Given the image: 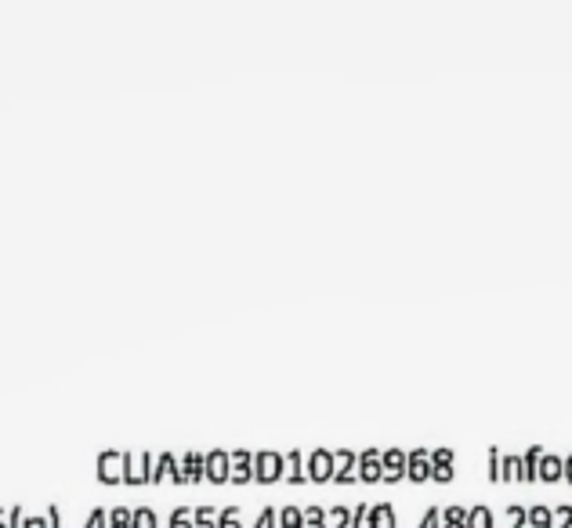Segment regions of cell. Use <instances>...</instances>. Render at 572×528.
<instances>
[{"instance_id":"6da1fadb","label":"cell","mask_w":572,"mask_h":528,"mask_svg":"<svg viewBox=\"0 0 572 528\" xmlns=\"http://www.w3.org/2000/svg\"><path fill=\"white\" fill-rule=\"evenodd\" d=\"M203 474H207L214 485H225V481L232 478V471H229V453H210V456H203Z\"/></svg>"},{"instance_id":"7a4b0ae2","label":"cell","mask_w":572,"mask_h":528,"mask_svg":"<svg viewBox=\"0 0 572 528\" xmlns=\"http://www.w3.org/2000/svg\"><path fill=\"white\" fill-rule=\"evenodd\" d=\"M406 474H410V481H428L431 478V453L428 449H413L410 456H406Z\"/></svg>"},{"instance_id":"3957f363","label":"cell","mask_w":572,"mask_h":528,"mask_svg":"<svg viewBox=\"0 0 572 528\" xmlns=\"http://www.w3.org/2000/svg\"><path fill=\"white\" fill-rule=\"evenodd\" d=\"M558 478H565V460L562 456H540L536 463V481H544V485H554Z\"/></svg>"},{"instance_id":"277c9868","label":"cell","mask_w":572,"mask_h":528,"mask_svg":"<svg viewBox=\"0 0 572 528\" xmlns=\"http://www.w3.org/2000/svg\"><path fill=\"white\" fill-rule=\"evenodd\" d=\"M431 481H453V449H439L431 453Z\"/></svg>"},{"instance_id":"5b68a950","label":"cell","mask_w":572,"mask_h":528,"mask_svg":"<svg viewBox=\"0 0 572 528\" xmlns=\"http://www.w3.org/2000/svg\"><path fill=\"white\" fill-rule=\"evenodd\" d=\"M540 456H544V445H529V453L518 460V481L533 485V481H536V463H540Z\"/></svg>"},{"instance_id":"8992f818","label":"cell","mask_w":572,"mask_h":528,"mask_svg":"<svg viewBox=\"0 0 572 528\" xmlns=\"http://www.w3.org/2000/svg\"><path fill=\"white\" fill-rule=\"evenodd\" d=\"M381 471H384V481H399L402 474H406V453H399V449H388V453H381Z\"/></svg>"},{"instance_id":"52a82bcc","label":"cell","mask_w":572,"mask_h":528,"mask_svg":"<svg viewBox=\"0 0 572 528\" xmlns=\"http://www.w3.org/2000/svg\"><path fill=\"white\" fill-rule=\"evenodd\" d=\"M308 474H312L315 481L334 478V453H326V449H319V453H312V463H308Z\"/></svg>"},{"instance_id":"ba28073f","label":"cell","mask_w":572,"mask_h":528,"mask_svg":"<svg viewBox=\"0 0 572 528\" xmlns=\"http://www.w3.org/2000/svg\"><path fill=\"white\" fill-rule=\"evenodd\" d=\"M279 474H283V456L258 453V481H276Z\"/></svg>"},{"instance_id":"9c48e42d","label":"cell","mask_w":572,"mask_h":528,"mask_svg":"<svg viewBox=\"0 0 572 528\" xmlns=\"http://www.w3.org/2000/svg\"><path fill=\"white\" fill-rule=\"evenodd\" d=\"M355 463H359V474H363V481H381V478H384V471H381V453H377V449L363 453Z\"/></svg>"},{"instance_id":"30bf717a","label":"cell","mask_w":572,"mask_h":528,"mask_svg":"<svg viewBox=\"0 0 572 528\" xmlns=\"http://www.w3.org/2000/svg\"><path fill=\"white\" fill-rule=\"evenodd\" d=\"M468 528H493V510H489V507H471L468 510Z\"/></svg>"},{"instance_id":"8fae6325","label":"cell","mask_w":572,"mask_h":528,"mask_svg":"<svg viewBox=\"0 0 572 528\" xmlns=\"http://www.w3.org/2000/svg\"><path fill=\"white\" fill-rule=\"evenodd\" d=\"M442 518H446V528H468V510L464 507L442 510Z\"/></svg>"},{"instance_id":"7c38bea8","label":"cell","mask_w":572,"mask_h":528,"mask_svg":"<svg viewBox=\"0 0 572 528\" xmlns=\"http://www.w3.org/2000/svg\"><path fill=\"white\" fill-rule=\"evenodd\" d=\"M551 518H554V510H547V507L529 510V525H533V528H551Z\"/></svg>"},{"instance_id":"4fadbf2b","label":"cell","mask_w":572,"mask_h":528,"mask_svg":"<svg viewBox=\"0 0 572 528\" xmlns=\"http://www.w3.org/2000/svg\"><path fill=\"white\" fill-rule=\"evenodd\" d=\"M236 471H232V481H247L250 478V453H236Z\"/></svg>"},{"instance_id":"5bb4252c","label":"cell","mask_w":572,"mask_h":528,"mask_svg":"<svg viewBox=\"0 0 572 528\" xmlns=\"http://www.w3.org/2000/svg\"><path fill=\"white\" fill-rule=\"evenodd\" d=\"M131 528H156V514H153V510H134Z\"/></svg>"},{"instance_id":"9a60e30c","label":"cell","mask_w":572,"mask_h":528,"mask_svg":"<svg viewBox=\"0 0 572 528\" xmlns=\"http://www.w3.org/2000/svg\"><path fill=\"white\" fill-rule=\"evenodd\" d=\"M279 521H283V528H301V521H305V514L297 507H286L283 514H279Z\"/></svg>"},{"instance_id":"2e32d148","label":"cell","mask_w":572,"mask_h":528,"mask_svg":"<svg viewBox=\"0 0 572 528\" xmlns=\"http://www.w3.org/2000/svg\"><path fill=\"white\" fill-rule=\"evenodd\" d=\"M500 478L504 481L518 478V456H504V463H500Z\"/></svg>"},{"instance_id":"e0dca14e","label":"cell","mask_w":572,"mask_h":528,"mask_svg":"<svg viewBox=\"0 0 572 528\" xmlns=\"http://www.w3.org/2000/svg\"><path fill=\"white\" fill-rule=\"evenodd\" d=\"M185 463H189V471H185L182 478H185V481H196V478H200V474H203V456H196V453H192Z\"/></svg>"},{"instance_id":"ac0fdd59","label":"cell","mask_w":572,"mask_h":528,"mask_svg":"<svg viewBox=\"0 0 572 528\" xmlns=\"http://www.w3.org/2000/svg\"><path fill=\"white\" fill-rule=\"evenodd\" d=\"M109 528H131V510L116 507L113 510V525H109Z\"/></svg>"},{"instance_id":"d6986e66","label":"cell","mask_w":572,"mask_h":528,"mask_svg":"<svg viewBox=\"0 0 572 528\" xmlns=\"http://www.w3.org/2000/svg\"><path fill=\"white\" fill-rule=\"evenodd\" d=\"M489 481H500V449H489Z\"/></svg>"},{"instance_id":"ffe728a7","label":"cell","mask_w":572,"mask_h":528,"mask_svg":"<svg viewBox=\"0 0 572 528\" xmlns=\"http://www.w3.org/2000/svg\"><path fill=\"white\" fill-rule=\"evenodd\" d=\"M305 518H308V528H323V518H326V510L312 507V510H305Z\"/></svg>"},{"instance_id":"44dd1931","label":"cell","mask_w":572,"mask_h":528,"mask_svg":"<svg viewBox=\"0 0 572 528\" xmlns=\"http://www.w3.org/2000/svg\"><path fill=\"white\" fill-rule=\"evenodd\" d=\"M210 514H214V510H192V518H196V528H210Z\"/></svg>"},{"instance_id":"7402d4cb","label":"cell","mask_w":572,"mask_h":528,"mask_svg":"<svg viewBox=\"0 0 572 528\" xmlns=\"http://www.w3.org/2000/svg\"><path fill=\"white\" fill-rule=\"evenodd\" d=\"M189 518H192V510H178V514H174V521H171V528H189Z\"/></svg>"},{"instance_id":"603a6c76","label":"cell","mask_w":572,"mask_h":528,"mask_svg":"<svg viewBox=\"0 0 572 528\" xmlns=\"http://www.w3.org/2000/svg\"><path fill=\"white\" fill-rule=\"evenodd\" d=\"M439 518H442V510L431 507L428 514H424V525H420V528H439Z\"/></svg>"},{"instance_id":"cb8c5ba5","label":"cell","mask_w":572,"mask_h":528,"mask_svg":"<svg viewBox=\"0 0 572 528\" xmlns=\"http://www.w3.org/2000/svg\"><path fill=\"white\" fill-rule=\"evenodd\" d=\"M218 528H239L236 525V510H221V525Z\"/></svg>"},{"instance_id":"d4e9b609","label":"cell","mask_w":572,"mask_h":528,"mask_svg":"<svg viewBox=\"0 0 572 528\" xmlns=\"http://www.w3.org/2000/svg\"><path fill=\"white\" fill-rule=\"evenodd\" d=\"M558 518H562V525H558V528H572V507H562V510H558Z\"/></svg>"},{"instance_id":"484cf974","label":"cell","mask_w":572,"mask_h":528,"mask_svg":"<svg viewBox=\"0 0 572 528\" xmlns=\"http://www.w3.org/2000/svg\"><path fill=\"white\" fill-rule=\"evenodd\" d=\"M272 521H276V510H265L261 521H258V528H272Z\"/></svg>"},{"instance_id":"4316f807","label":"cell","mask_w":572,"mask_h":528,"mask_svg":"<svg viewBox=\"0 0 572 528\" xmlns=\"http://www.w3.org/2000/svg\"><path fill=\"white\" fill-rule=\"evenodd\" d=\"M102 521H105V510H95L91 521H87V528H102Z\"/></svg>"},{"instance_id":"83f0119b","label":"cell","mask_w":572,"mask_h":528,"mask_svg":"<svg viewBox=\"0 0 572 528\" xmlns=\"http://www.w3.org/2000/svg\"><path fill=\"white\" fill-rule=\"evenodd\" d=\"M290 463H294V481H301V478H305V474H301V456H290Z\"/></svg>"},{"instance_id":"f1b7e54d","label":"cell","mask_w":572,"mask_h":528,"mask_svg":"<svg viewBox=\"0 0 572 528\" xmlns=\"http://www.w3.org/2000/svg\"><path fill=\"white\" fill-rule=\"evenodd\" d=\"M565 478L572 481V456H569V460H565Z\"/></svg>"}]
</instances>
